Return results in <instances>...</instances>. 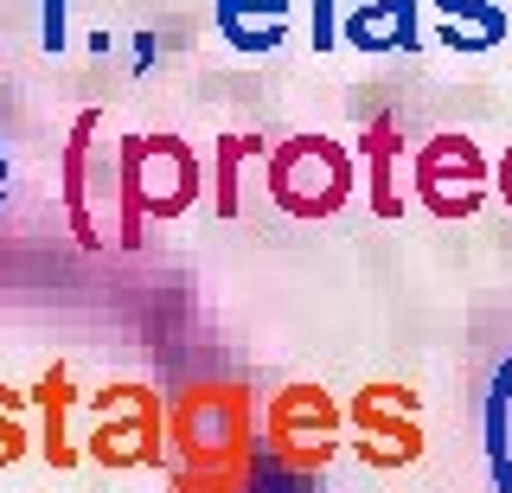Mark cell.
<instances>
[{"label":"cell","instance_id":"obj_9","mask_svg":"<svg viewBox=\"0 0 512 493\" xmlns=\"http://www.w3.org/2000/svg\"><path fill=\"white\" fill-rule=\"evenodd\" d=\"M20 436H26V429H20V423H13V417H0V468H7V461H13V455H20V449H26V442H20Z\"/></svg>","mask_w":512,"mask_h":493},{"label":"cell","instance_id":"obj_6","mask_svg":"<svg viewBox=\"0 0 512 493\" xmlns=\"http://www.w3.org/2000/svg\"><path fill=\"white\" fill-rule=\"evenodd\" d=\"M442 7V20L455 26H474V45L487 52V45H500L506 33H512V13H506V0H436Z\"/></svg>","mask_w":512,"mask_h":493},{"label":"cell","instance_id":"obj_1","mask_svg":"<svg viewBox=\"0 0 512 493\" xmlns=\"http://www.w3.org/2000/svg\"><path fill=\"white\" fill-rule=\"evenodd\" d=\"M199 199V161L180 141L154 135V141H128L122 148V237L141 231V218H173Z\"/></svg>","mask_w":512,"mask_h":493},{"label":"cell","instance_id":"obj_10","mask_svg":"<svg viewBox=\"0 0 512 493\" xmlns=\"http://www.w3.org/2000/svg\"><path fill=\"white\" fill-rule=\"evenodd\" d=\"M45 45H64V0H45Z\"/></svg>","mask_w":512,"mask_h":493},{"label":"cell","instance_id":"obj_12","mask_svg":"<svg viewBox=\"0 0 512 493\" xmlns=\"http://www.w3.org/2000/svg\"><path fill=\"white\" fill-rule=\"evenodd\" d=\"M0 205H7V154H0Z\"/></svg>","mask_w":512,"mask_h":493},{"label":"cell","instance_id":"obj_5","mask_svg":"<svg viewBox=\"0 0 512 493\" xmlns=\"http://www.w3.org/2000/svg\"><path fill=\"white\" fill-rule=\"evenodd\" d=\"M480 423H487V468H493V487L512 493V359L493 372Z\"/></svg>","mask_w":512,"mask_h":493},{"label":"cell","instance_id":"obj_2","mask_svg":"<svg viewBox=\"0 0 512 493\" xmlns=\"http://www.w3.org/2000/svg\"><path fill=\"white\" fill-rule=\"evenodd\" d=\"M269 193H276L282 212H295V218H327V212H340L346 193H352V161L333 148V141L301 135V141H288L276 154Z\"/></svg>","mask_w":512,"mask_h":493},{"label":"cell","instance_id":"obj_8","mask_svg":"<svg viewBox=\"0 0 512 493\" xmlns=\"http://www.w3.org/2000/svg\"><path fill=\"white\" fill-rule=\"evenodd\" d=\"M340 45V13H333V0H314V52H333Z\"/></svg>","mask_w":512,"mask_h":493},{"label":"cell","instance_id":"obj_4","mask_svg":"<svg viewBox=\"0 0 512 493\" xmlns=\"http://www.w3.org/2000/svg\"><path fill=\"white\" fill-rule=\"evenodd\" d=\"M218 26L237 52H269L288 33V0H218Z\"/></svg>","mask_w":512,"mask_h":493},{"label":"cell","instance_id":"obj_11","mask_svg":"<svg viewBox=\"0 0 512 493\" xmlns=\"http://www.w3.org/2000/svg\"><path fill=\"white\" fill-rule=\"evenodd\" d=\"M500 193H506V205H512V154H506V167H500Z\"/></svg>","mask_w":512,"mask_h":493},{"label":"cell","instance_id":"obj_3","mask_svg":"<svg viewBox=\"0 0 512 493\" xmlns=\"http://www.w3.org/2000/svg\"><path fill=\"white\" fill-rule=\"evenodd\" d=\"M340 39L352 52H404L416 45V0H346Z\"/></svg>","mask_w":512,"mask_h":493},{"label":"cell","instance_id":"obj_7","mask_svg":"<svg viewBox=\"0 0 512 493\" xmlns=\"http://www.w3.org/2000/svg\"><path fill=\"white\" fill-rule=\"evenodd\" d=\"M244 154H263V141H224L218 154V212H237V161Z\"/></svg>","mask_w":512,"mask_h":493}]
</instances>
